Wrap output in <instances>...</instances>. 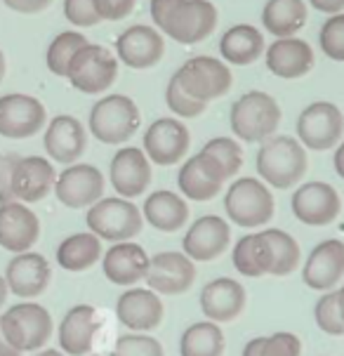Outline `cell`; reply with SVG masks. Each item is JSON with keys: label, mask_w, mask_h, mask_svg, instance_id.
Instances as JSON below:
<instances>
[{"label": "cell", "mask_w": 344, "mask_h": 356, "mask_svg": "<svg viewBox=\"0 0 344 356\" xmlns=\"http://www.w3.org/2000/svg\"><path fill=\"white\" fill-rule=\"evenodd\" d=\"M156 29L182 45H196L217 29L220 15L210 0H151Z\"/></svg>", "instance_id": "1"}, {"label": "cell", "mask_w": 344, "mask_h": 356, "mask_svg": "<svg viewBox=\"0 0 344 356\" xmlns=\"http://www.w3.org/2000/svg\"><path fill=\"white\" fill-rule=\"evenodd\" d=\"M255 165L264 184H271L276 189H290L304 179L309 161L300 140H293L290 135H274L262 142Z\"/></svg>", "instance_id": "2"}, {"label": "cell", "mask_w": 344, "mask_h": 356, "mask_svg": "<svg viewBox=\"0 0 344 356\" xmlns=\"http://www.w3.org/2000/svg\"><path fill=\"white\" fill-rule=\"evenodd\" d=\"M234 135L240 142H267L269 137L276 135L281 125V106L279 102L271 97L269 92L262 90H252L238 97L231 106V116H229Z\"/></svg>", "instance_id": "3"}, {"label": "cell", "mask_w": 344, "mask_h": 356, "mask_svg": "<svg viewBox=\"0 0 344 356\" xmlns=\"http://www.w3.org/2000/svg\"><path fill=\"white\" fill-rule=\"evenodd\" d=\"M142 123L140 106L128 95H106L90 108V132L101 144L128 142Z\"/></svg>", "instance_id": "4"}, {"label": "cell", "mask_w": 344, "mask_h": 356, "mask_svg": "<svg viewBox=\"0 0 344 356\" xmlns=\"http://www.w3.org/2000/svg\"><path fill=\"white\" fill-rule=\"evenodd\" d=\"M224 210L234 225L252 229L262 227L274 217L276 201L271 196L269 186L262 179L255 177H240L234 179V184L227 189Z\"/></svg>", "instance_id": "5"}, {"label": "cell", "mask_w": 344, "mask_h": 356, "mask_svg": "<svg viewBox=\"0 0 344 356\" xmlns=\"http://www.w3.org/2000/svg\"><path fill=\"white\" fill-rule=\"evenodd\" d=\"M85 222L95 236L113 243L140 236L144 227L140 208L128 198H99L95 205H90Z\"/></svg>", "instance_id": "6"}, {"label": "cell", "mask_w": 344, "mask_h": 356, "mask_svg": "<svg viewBox=\"0 0 344 356\" xmlns=\"http://www.w3.org/2000/svg\"><path fill=\"white\" fill-rule=\"evenodd\" d=\"M172 76L184 88V92H189L198 102H205V104L224 97L234 86L231 69L222 59L208 57V54L186 59Z\"/></svg>", "instance_id": "7"}, {"label": "cell", "mask_w": 344, "mask_h": 356, "mask_svg": "<svg viewBox=\"0 0 344 356\" xmlns=\"http://www.w3.org/2000/svg\"><path fill=\"white\" fill-rule=\"evenodd\" d=\"M0 328L15 349L19 352H35L43 349L52 335V316L45 307L35 302H22L10 307L0 316Z\"/></svg>", "instance_id": "8"}, {"label": "cell", "mask_w": 344, "mask_h": 356, "mask_svg": "<svg viewBox=\"0 0 344 356\" xmlns=\"http://www.w3.org/2000/svg\"><path fill=\"white\" fill-rule=\"evenodd\" d=\"M69 83L83 95H101L116 83L118 57L108 47L88 43L76 52L69 66Z\"/></svg>", "instance_id": "9"}, {"label": "cell", "mask_w": 344, "mask_h": 356, "mask_svg": "<svg viewBox=\"0 0 344 356\" xmlns=\"http://www.w3.org/2000/svg\"><path fill=\"white\" fill-rule=\"evenodd\" d=\"M344 135V116L330 102H313L300 113L297 137L300 144L311 152H328L337 147Z\"/></svg>", "instance_id": "10"}, {"label": "cell", "mask_w": 344, "mask_h": 356, "mask_svg": "<svg viewBox=\"0 0 344 356\" xmlns=\"http://www.w3.org/2000/svg\"><path fill=\"white\" fill-rule=\"evenodd\" d=\"M47 123V111L31 95L12 92L0 97V137L28 140Z\"/></svg>", "instance_id": "11"}, {"label": "cell", "mask_w": 344, "mask_h": 356, "mask_svg": "<svg viewBox=\"0 0 344 356\" xmlns=\"http://www.w3.org/2000/svg\"><path fill=\"white\" fill-rule=\"evenodd\" d=\"M252 250L262 276H288L300 264L297 241L283 229H264L259 234H252Z\"/></svg>", "instance_id": "12"}, {"label": "cell", "mask_w": 344, "mask_h": 356, "mask_svg": "<svg viewBox=\"0 0 344 356\" xmlns=\"http://www.w3.org/2000/svg\"><path fill=\"white\" fill-rule=\"evenodd\" d=\"M104 186L106 182L99 168L90 165V163H74L62 175H57L54 194L66 208L81 210L104 198Z\"/></svg>", "instance_id": "13"}, {"label": "cell", "mask_w": 344, "mask_h": 356, "mask_svg": "<svg viewBox=\"0 0 344 356\" xmlns=\"http://www.w3.org/2000/svg\"><path fill=\"white\" fill-rule=\"evenodd\" d=\"M191 147V135L184 123L177 118H156L144 132V149L147 159L161 168L174 165L186 156Z\"/></svg>", "instance_id": "14"}, {"label": "cell", "mask_w": 344, "mask_h": 356, "mask_svg": "<svg viewBox=\"0 0 344 356\" xmlns=\"http://www.w3.org/2000/svg\"><path fill=\"white\" fill-rule=\"evenodd\" d=\"M293 215L302 225L309 227H325L337 220L342 210L340 194L333 184L328 182H304L297 186L290 201Z\"/></svg>", "instance_id": "15"}, {"label": "cell", "mask_w": 344, "mask_h": 356, "mask_svg": "<svg viewBox=\"0 0 344 356\" xmlns=\"http://www.w3.org/2000/svg\"><path fill=\"white\" fill-rule=\"evenodd\" d=\"M227 182V175L213 156L198 152L189 161L182 163L177 172V186L184 198L196 203L213 201Z\"/></svg>", "instance_id": "16"}, {"label": "cell", "mask_w": 344, "mask_h": 356, "mask_svg": "<svg viewBox=\"0 0 344 356\" xmlns=\"http://www.w3.org/2000/svg\"><path fill=\"white\" fill-rule=\"evenodd\" d=\"M144 281L149 291L158 295H182L196 281L194 259H189L184 252H158L149 259Z\"/></svg>", "instance_id": "17"}, {"label": "cell", "mask_w": 344, "mask_h": 356, "mask_svg": "<svg viewBox=\"0 0 344 356\" xmlns=\"http://www.w3.org/2000/svg\"><path fill=\"white\" fill-rule=\"evenodd\" d=\"M165 54V40L158 29L135 24L116 38V57L130 69L144 71L156 66Z\"/></svg>", "instance_id": "18"}, {"label": "cell", "mask_w": 344, "mask_h": 356, "mask_svg": "<svg viewBox=\"0 0 344 356\" xmlns=\"http://www.w3.org/2000/svg\"><path fill=\"white\" fill-rule=\"evenodd\" d=\"M342 279H344V241L340 238L321 241L309 252L304 267H302V281L311 291L328 293Z\"/></svg>", "instance_id": "19"}, {"label": "cell", "mask_w": 344, "mask_h": 356, "mask_svg": "<svg viewBox=\"0 0 344 356\" xmlns=\"http://www.w3.org/2000/svg\"><path fill=\"white\" fill-rule=\"evenodd\" d=\"M231 243V227L224 217L203 215L189 227L182 241L184 255L196 262H210L217 259Z\"/></svg>", "instance_id": "20"}, {"label": "cell", "mask_w": 344, "mask_h": 356, "mask_svg": "<svg viewBox=\"0 0 344 356\" xmlns=\"http://www.w3.org/2000/svg\"><path fill=\"white\" fill-rule=\"evenodd\" d=\"M108 179L120 198H137L151 184V161L140 147H123L113 154Z\"/></svg>", "instance_id": "21"}, {"label": "cell", "mask_w": 344, "mask_h": 356, "mask_svg": "<svg viewBox=\"0 0 344 356\" xmlns=\"http://www.w3.org/2000/svg\"><path fill=\"white\" fill-rule=\"evenodd\" d=\"M40 236V222L26 203L12 201L0 205V248L15 252H26Z\"/></svg>", "instance_id": "22"}, {"label": "cell", "mask_w": 344, "mask_h": 356, "mask_svg": "<svg viewBox=\"0 0 344 356\" xmlns=\"http://www.w3.org/2000/svg\"><path fill=\"white\" fill-rule=\"evenodd\" d=\"M43 144L52 161L62 165H74L88 149V132L76 116L62 113L47 123Z\"/></svg>", "instance_id": "23"}, {"label": "cell", "mask_w": 344, "mask_h": 356, "mask_svg": "<svg viewBox=\"0 0 344 356\" xmlns=\"http://www.w3.org/2000/svg\"><path fill=\"white\" fill-rule=\"evenodd\" d=\"M57 182L54 165L43 156L19 159L12 172V194L19 203H38L50 194Z\"/></svg>", "instance_id": "24"}, {"label": "cell", "mask_w": 344, "mask_h": 356, "mask_svg": "<svg viewBox=\"0 0 344 356\" xmlns=\"http://www.w3.org/2000/svg\"><path fill=\"white\" fill-rule=\"evenodd\" d=\"M50 274V262L38 252L26 250L10 259L5 269V283H8V291L19 298H38L45 293Z\"/></svg>", "instance_id": "25"}, {"label": "cell", "mask_w": 344, "mask_h": 356, "mask_svg": "<svg viewBox=\"0 0 344 356\" xmlns=\"http://www.w3.org/2000/svg\"><path fill=\"white\" fill-rule=\"evenodd\" d=\"M116 316L125 328L147 333V330H154L161 325L163 302L158 293L149 291V288H130L118 298Z\"/></svg>", "instance_id": "26"}, {"label": "cell", "mask_w": 344, "mask_h": 356, "mask_svg": "<svg viewBox=\"0 0 344 356\" xmlns=\"http://www.w3.org/2000/svg\"><path fill=\"white\" fill-rule=\"evenodd\" d=\"M264 62L274 76L295 81L313 69V50L306 40L295 38V35L293 38H276L264 50Z\"/></svg>", "instance_id": "27"}, {"label": "cell", "mask_w": 344, "mask_h": 356, "mask_svg": "<svg viewBox=\"0 0 344 356\" xmlns=\"http://www.w3.org/2000/svg\"><path fill=\"white\" fill-rule=\"evenodd\" d=\"M149 255L140 243L132 241H120L113 243L111 248L101 257V269L104 276L116 286H135L142 281L149 271Z\"/></svg>", "instance_id": "28"}, {"label": "cell", "mask_w": 344, "mask_h": 356, "mask_svg": "<svg viewBox=\"0 0 344 356\" xmlns=\"http://www.w3.org/2000/svg\"><path fill=\"white\" fill-rule=\"evenodd\" d=\"M245 288L238 281L222 276L210 281L201 291V312L213 323H229L243 312Z\"/></svg>", "instance_id": "29"}, {"label": "cell", "mask_w": 344, "mask_h": 356, "mask_svg": "<svg viewBox=\"0 0 344 356\" xmlns=\"http://www.w3.org/2000/svg\"><path fill=\"white\" fill-rule=\"evenodd\" d=\"M99 330L97 309L90 305H76L66 312L59 323V347L69 356H83L92 349L95 335Z\"/></svg>", "instance_id": "30"}, {"label": "cell", "mask_w": 344, "mask_h": 356, "mask_svg": "<svg viewBox=\"0 0 344 356\" xmlns=\"http://www.w3.org/2000/svg\"><path fill=\"white\" fill-rule=\"evenodd\" d=\"M142 217L154 229H158V232L172 234L186 225V220H189V205H186L182 196L174 194V191L158 189L144 201Z\"/></svg>", "instance_id": "31"}, {"label": "cell", "mask_w": 344, "mask_h": 356, "mask_svg": "<svg viewBox=\"0 0 344 356\" xmlns=\"http://www.w3.org/2000/svg\"><path fill=\"white\" fill-rule=\"evenodd\" d=\"M267 50L264 35L252 24H236L220 38V54L231 66H247Z\"/></svg>", "instance_id": "32"}, {"label": "cell", "mask_w": 344, "mask_h": 356, "mask_svg": "<svg viewBox=\"0 0 344 356\" xmlns=\"http://www.w3.org/2000/svg\"><path fill=\"white\" fill-rule=\"evenodd\" d=\"M309 19L304 0H267L262 10L264 29L276 38H293L302 31Z\"/></svg>", "instance_id": "33"}, {"label": "cell", "mask_w": 344, "mask_h": 356, "mask_svg": "<svg viewBox=\"0 0 344 356\" xmlns=\"http://www.w3.org/2000/svg\"><path fill=\"white\" fill-rule=\"evenodd\" d=\"M101 257V238L90 234L66 236L57 248V264L66 271H85Z\"/></svg>", "instance_id": "34"}, {"label": "cell", "mask_w": 344, "mask_h": 356, "mask_svg": "<svg viewBox=\"0 0 344 356\" xmlns=\"http://www.w3.org/2000/svg\"><path fill=\"white\" fill-rule=\"evenodd\" d=\"M222 352H224V335L213 321L189 325L179 340V356H222Z\"/></svg>", "instance_id": "35"}, {"label": "cell", "mask_w": 344, "mask_h": 356, "mask_svg": "<svg viewBox=\"0 0 344 356\" xmlns=\"http://www.w3.org/2000/svg\"><path fill=\"white\" fill-rule=\"evenodd\" d=\"M85 45H88V38L83 33H78V31L59 33L57 38L50 43V47H47V54H45L47 69H50L54 76L66 78V74H69V66H71V59H74L76 52Z\"/></svg>", "instance_id": "36"}, {"label": "cell", "mask_w": 344, "mask_h": 356, "mask_svg": "<svg viewBox=\"0 0 344 356\" xmlns=\"http://www.w3.org/2000/svg\"><path fill=\"white\" fill-rule=\"evenodd\" d=\"M201 152L213 156V159L220 163L227 179L236 177L240 165H243V149H240V144L236 140H231V137H215V140L205 142V147Z\"/></svg>", "instance_id": "37"}, {"label": "cell", "mask_w": 344, "mask_h": 356, "mask_svg": "<svg viewBox=\"0 0 344 356\" xmlns=\"http://www.w3.org/2000/svg\"><path fill=\"white\" fill-rule=\"evenodd\" d=\"M318 43L328 59L333 62H344V12L330 15L323 22L321 33H318Z\"/></svg>", "instance_id": "38"}, {"label": "cell", "mask_w": 344, "mask_h": 356, "mask_svg": "<svg viewBox=\"0 0 344 356\" xmlns=\"http://www.w3.org/2000/svg\"><path fill=\"white\" fill-rule=\"evenodd\" d=\"M313 318H316V325L325 335H333V337L344 335V323L340 318V309H337V293L335 291H328L318 298L316 307H313Z\"/></svg>", "instance_id": "39"}, {"label": "cell", "mask_w": 344, "mask_h": 356, "mask_svg": "<svg viewBox=\"0 0 344 356\" xmlns=\"http://www.w3.org/2000/svg\"><path fill=\"white\" fill-rule=\"evenodd\" d=\"M165 104L177 118H196V116H201L205 111V106H208L205 102H198L191 97L189 92H184V88L179 86L174 76L170 78V83H167V88H165Z\"/></svg>", "instance_id": "40"}, {"label": "cell", "mask_w": 344, "mask_h": 356, "mask_svg": "<svg viewBox=\"0 0 344 356\" xmlns=\"http://www.w3.org/2000/svg\"><path fill=\"white\" fill-rule=\"evenodd\" d=\"M111 356H163V347L156 337L144 333H130L118 337Z\"/></svg>", "instance_id": "41"}, {"label": "cell", "mask_w": 344, "mask_h": 356, "mask_svg": "<svg viewBox=\"0 0 344 356\" xmlns=\"http://www.w3.org/2000/svg\"><path fill=\"white\" fill-rule=\"evenodd\" d=\"M234 267H236L238 274L250 276V279H259V269H257V259H255V250H252V234L247 236H240L234 245Z\"/></svg>", "instance_id": "42"}, {"label": "cell", "mask_w": 344, "mask_h": 356, "mask_svg": "<svg viewBox=\"0 0 344 356\" xmlns=\"http://www.w3.org/2000/svg\"><path fill=\"white\" fill-rule=\"evenodd\" d=\"M64 17L78 29H88L101 22L92 0H64Z\"/></svg>", "instance_id": "43"}, {"label": "cell", "mask_w": 344, "mask_h": 356, "mask_svg": "<svg viewBox=\"0 0 344 356\" xmlns=\"http://www.w3.org/2000/svg\"><path fill=\"white\" fill-rule=\"evenodd\" d=\"M302 342L295 333H274L264 337L262 354L259 356H300Z\"/></svg>", "instance_id": "44"}, {"label": "cell", "mask_w": 344, "mask_h": 356, "mask_svg": "<svg viewBox=\"0 0 344 356\" xmlns=\"http://www.w3.org/2000/svg\"><path fill=\"white\" fill-rule=\"evenodd\" d=\"M99 19L104 22H120L135 12L137 0H92Z\"/></svg>", "instance_id": "45"}, {"label": "cell", "mask_w": 344, "mask_h": 356, "mask_svg": "<svg viewBox=\"0 0 344 356\" xmlns=\"http://www.w3.org/2000/svg\"><path fill=\"white\" fill-rule=\"evenodd\" d=\"M17 161H19L17 154H0V205L15 201V194H12V172H15Z\"/></svg>", "instance_id": "46"}, {"label": "cell", "mask_w": 344, "mask_h": 356, "mask_svg": "<svg viewBox=\"0 0 344 356\" xmlns=\"http://www.w3.org/2000/svg\"><path fill=\"white\" fill-rule=\"evenodd\" d=\"M10 10L19 12V15H38L43 12L52 0H3Z\"/></svg>", "instance_id": "47"}, {"label": "cell", "mask_w": 344, "mask_h": 356, "mask_svg": "<svg viewBox=\"0 0 344 356\" xmlns=\"http://www.w3.org/2000/svg\"><path fill=\"white\" fill-rule=\"evenodd\" d=\"M309 5L323 15H337L344 10V0H309Z\"/></svg>", "instance_id": "48"}, {"label": "cell", "mask_w": 344, "mask_h": 356, "mask_svg": "<svg viewBox=\"0 0 344 356\" xmlns=\"http://www.w3.org/2000/svg\"><path fill=\"white\" fill-rule=\"evenodd\" d=\"M262 345H264V337H252L243 347V356H259L262 354Z\"/></svg>", "instance_id": "49"}, {"label": "cell", "mask_w": 344, "mask_h": 356, "mask_svg": "<svg viewBox=\"0 0 344 356\" xmlns=\"http://www.w3.org/2000/svg\"><path fill=\"white\" fill-rule=\"evenodd\" d=\"M0 356H22L19 349H15L8 342V337H5L3 328H0Z\"/></svg>", "instance_id": "50"}, {"label": "cell", "mask_w": 344, "mask_h": 356, "mask_svg": "<svg viewBox=\"0 0 344 356\" xmlns=\"http://www.w3.org/2000/svg\"><path fill=\"white\" fill-rule=\"evenodd\" d=\"M333 163H335V170H337V175L344 179V140L337 144V152H335V159H333Z\"/></svg>", "instance_id": "51"}, {"label": "cell", "mask_w": 344, "mask_h": 356, "mask_svg": "<svg viewBox=\"0 0 344 356\" xmlns=\"http://www.w3.org/2000/svg\"><path fill=\"white\" fill-rule=\"evenodd\" d=\"M337 309H340V318H342V323H344V283L340 288H337Z\"/></svg>", "instance_id": "52"}, {"label": "cell", "mask_w": 344, "mask_h": 356, "mask_svg": "<svg viewBox=\"0 0 344 356\" xmlns=\"http://www.w3.org/2000/svg\"><path fill=\"white\" fill-rule=\"evenodd\" d=\"M5 300H8V283H5V279L0 276V309H3Z\"/></svg>", "instance_id": "53"}, {"label": "cell", "mask_w": 344, "mask_h": 356, "mask_svg": "<svg viewBox=\"0 0 344 356\" xmlns=\"http://www.w3.org/2000/svg\"><path fill=\"white\" fill-rule=\"evenodd\" d=\"M35 356H64V354L57 352V349H45V352H38Z\"/></svg>", "instance_id": "54"}, {"label": "cell", "mask_w": 344, "mask_h": 356, "mask_svg": "<svg viewBox=\"0 0 344 356\" xmlns=\"http://www.w3.org/2000/svg\"><path fill=\"white\" fill-rule=\"evenodd\" d=\"M3 78H5V54L0 50V83H3Z\"/></svg>", "instance_id": "55"}]
</instances>
